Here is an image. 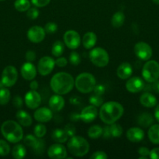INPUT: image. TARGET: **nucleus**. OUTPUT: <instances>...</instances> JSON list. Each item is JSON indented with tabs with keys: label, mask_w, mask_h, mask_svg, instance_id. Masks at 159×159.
Wrapping results in <instances>:
<instances>
[{
	"label": "nucleus",
	"mask_w": 159,
	"mask_h": 159,
	"mask_svg": "<svg viewBox=\"0 0 159 159\" xmlns=\"http://www.w3.org/2000/svg\"><path fill=\"white\" fill-rule=\"evenodd\" d=\"M64 130H65L66 134H68L69 138H71V137L74 136V135L76 134V128H75V127L73 124H66V125L65 126Z\"/></svg>",
	"instance_id": "79ce46f5"
},
{
	"label": "nucleus",
	"mask_w": 159,
	"mask_h": 159,
	"mask_svg": "<svg viewBox=\"0 0 159 159\" xmlns=\"http://www.w3.org/2000/svg\"><path fill=\"white\" fill-rule=\"evenodd\" d=\"M47 133V128L44 124H38L34 127V134L35 135L37 138H41L46 134Z\"/></svg>",
	"instance_id": "c9c22d12"
},
{
	"label": "nucleus",
	"mask_w": 159,
	"mask_h": 159,
	"mask_svg": "<svg viewBox=\"0 0 159 159\" xmlns=\"http://www.w3.org/2000/svg\"><path fill=\"white\" fill-rule=\"evenodd\" d=\"M48 156L52 159H63L67 157V150L60 143L51 144L48 149Z\"/></svg>",
	"instance_id": "2eb2a0df"
},
{
	"label": "nucleus",
	"mask_w": 159,
	"mask_h": 159,
	"mask_svg": "<svg viewBox=\"0 0 159 159\" xmlns=\"http://www.w3.org/2000/svg\"><path fill=\"white\" fill-rule=\"evenodd\" d=\"M14 7L19 12H25L31 8V2L29 0H16Z\"/></svg>",
	"instance_id": "473e14b6"
},
{
	"label": "nucleus",
	"mask_w": 159,
	"mask_h": 159,
	"mask_svg": "<svg viewBox=\"0 0 159 159\" xmlns=\"http://www.w3.org/2000/svg\"><path fill=\"white\" fill-rule=\"evenodd\" d=\"M89 102H90V105H93L96 107H101V106L104 103L103 99L101 97V96L98 95H92L89 98Z\"/></svg>",
	"instance_id": "4c0bfd02"
},
{
	"label": "nucleus",
	"mask_w": 159,
	"mask_h": 159,
	"mask_svg": "<svg viewBox=\"0 0 159 159\" xmlns=\"http://www.w3.org/2000/svg\"><path fill=\"white\" fill-rule=\"evenodd\" d=\"M65 51V45L60 40H56L52 45L51 48V54L53 56L56 57H59L62 56Z\"/></svg>",
	"instance_id": "7c9ffc66"
},
{
	"label": "nucleus",
	"mask_w": 159,
	"mask_h": 159,
	"mask_svg": "<svg viewBox=\"0 0 159 159\" xmlns=\"http://www.w3.org/2000/svg\"><path fill=\"white\" fill-rule=\"evenodd\" d=\"M152 89L156 93H158L159 94V80L157 79V81L153 82L152 85Z\"/></svg>",
	"instance_id": "5fc2aeb1"
},
{
	"label": "nucleus",
	"mask_w": 159,
	"mask_h": 159,
	"mask_svg": "<svg viewBox=\"0 0 159 159\" xmlns=\"http://www.w3.org/2000/svg\"><path fill=\"white\" fill-rule=\"evenodd\" d=\"M18 79L17 68L12 65H8L3 69L2 73V83L6 87L13 86Z\"/></svg>",
	"instance_id": "6e6552de"
},
{
	"label": "nucleus",
	"mask_w": 159,
	"mask_h": 159,
	"mask_svg": "<svg viewBox=\"0 0 159 159\" xmlns=\"http://www.w3.org/2000/svg\"><path fill=\"white\" fill-rule=\"evenodd\" d=\"M147 136L151 143L159 144V124L151 126L148 130Z\"/></svg>",
	"instance_id": "cd10ccee"
},
{
	"label": "nucleus",
	"mask_w": 159,
	"mask_h": 159,
	"mask_svg": "<svg viewBox=\"0 0 159 159\" xmlns=\"http://www.w3.org/2000/svg\"><path fill=\"white\" fill-rule=\"evenodd\" d=\"M25 145L31 147L35 153H41L45 148V142L41 138H37L35 135L28 134L23 139Z\"/></svg>",
	"instance_id": "f8f14e48"
},
{
	"label": "nucleus",
	"mask_w": 159,
	"mask_h": 159,
	"mask_svg": "<svg viewBox=\"0 0 159 159\" xmlns=\"http://www.w3.org/2000/svg\"><path fill=\"white\" fill-rule=\"evenodd\" d=\"M91 159H107L108 155L104 152L98 151V152H94L93 155H90Z\"/></svg>",
	"instance_id": "37998d69"
},
{
	"label": "nucleus",
	"mask_w": 159,
	"mask_h": 159,
	"mask_svg": "<svg viewBox=\"0 0 159 159\" xmlns=\"http://www.w3.org/2000/svg\"><path fill=\"white\" fill-rule=\"evenodd\" d=\"M26 148L23 144H17L12 149V155L15 159H22L26 156Z\"/></svg>",
	"instance_id": "c756f323"
},
{
	"label": "nucleus",
	"mask_w": 159,
	"mask_h": 159,
	"mask_svg": "<svg viewBox=\"0 0 159 159\" xmlns=\"http://www.w3.org/2000/svg\"><path fill=\"white\" fill-rule=\"evenodd\" d=\"M109 129H110L111 135H112V137H113V138H119V137H121L122 134H123V127H122L121 125H119V124L113 123V124L109 125Z\"/></svg>",
	"instance_id": "72a5a7b5"
},
{
	"label": "nucleus",
	"mask_w": 159,
	"mask_h": 159,
	"mask_svg": "<svg viewBox=\"0 0 159 159\" xmlns=\"http://www.w3.org/2000/svg\"><path fill=\"white\" fill-rule=\"evenodd\" d=\"M125 15L123 12H116L112 17L111 23L115 28H119L124 24Z\"/></svg>",
	"instance_id": "c85d7f7f"
},
{
	"label": "nucleus",
	"mask_w": 159,
	"mask_h": 159,
	"mask_svg": "<svg viewBox=\"0 0 159 159\" xmlns=\"http://www.w3.org/2000/svg\"><path fill=\"white\" fill-rule=\"evenodd\" d=\"M10 152V146L4 140L0 139V156H6Z\"/></svg>",
	"instance_id": "e433bc0d"
},
{
	"label": "nucleus",
	"mask_w": 159,
	"mask_h": 159,
	"mask_svg": "<svg viewBox=\"0 0 159 159\" xmlns=\"http://www.w3.org/2000/svg\"><path fill=\"white\" fill-rule=\"evenodd\" d=\"M97 35L94 32H87L83 37V45L86 49H92L97 43Z\"/></svg>",
	"instance_id": "393cba45"
},
{
	"label": "nucleus",
	"mask_w": 159,
	"mask_h": 159,
	"mask_svg": "<svg viewBox=\"0 0 159 159\" xmlns=\"http://www.w3.org/2000/svg\"><path fill=\"white\" fill-rule=\"evenodd\" d=\"M137 122L141 127L147 128V127H151V124L154 122V118L152 115L149 113H143L138 116Z\"/></svg>",
	"instance_id": "bb28decb"
},
{
	"label": "nucleus",
	"mask_w": 159,
	"mask_h": 159,
	"mask_svg": "<svg viewBox=\"0 0 159 159\" xmlns=\"http://www.w3.org/2000/svg\"><path fill=\"white\" fill-rule=\"evenodd\" d=\"M63 40L65 46L71 50L76 49L80 45V36L76 31L73 30H67L64 34Z\"/></svg>",
	"instance_id": "9b49d317"
},
{
	"label": "nucleus",
	"mask_w": 159,
	"mask_h": 159,
	"mask_svg": "<svg viewBox=\"0 0 159 159\" xmlns=\"http://www.w3.org/2000/svg\"><path fill=\"white\" fill-rule=\"evenodd\" d=\"M145 84L143 79L140 77H132L127 80L126 88L128 92L132 93H137L141 92L144 89Z\"/></svg>",
	"instance_id": "dca6fc26"
},
{
	"label": "nucleus",
	"mask_w": 159,
	"mask_h": 159,
	"mask_svg": "<svg viewBox=\"0 0 159 159\" xmlns=\"http://www.w3.org/2000/svg\"><path fill=\"white\" fill-rule=\"evenodd\" d=\"M154 116H155V119L159 122V104L156 107L155 110H154Z\"/></svg>",
	"instance_id": "6e6d98bb"
},
{
	"label": "nucleus",
	"mask_w": 159,
	"mask_h": 159,
	"mask_svg": "<svg viewBox=\"0 0 159 159\" xmlns=\"http://www.w3.org/2000/svg\"><path fill=\"white\" fill-rule=\"evenodd\" d=\"M51 0H31V3L36 7H45V6H48Z\"/></svg>",
	"instance_id": "c03bdc74"
},
{
	"label": "nucleus",
	"mask_w": 159,
	"mask_h": 159,
	"mask_svg": "<svg viewBox=\"0 0 159 159\" xmlns=\"http://www.w3.org/2000/svg\"><path fill=\"white\" fill-rule=\"evenodd\" d=\"M12 104L17 109H20L23 107V99L20 96H16L12 99Z\"/></svg>",
	"instance_id": "a18cd8bd"
},
{
	"label": "nucleus",
	"mask_w": 159,
	"mask_h": 159,
	"mask_svg": "<svg viewBox=\"0 0 159 159\" xmlns=\"http://www.w3.org/2000/svg\"><path fill=\"white\" fill-rule=\"evenodd\" d=\"M124 113V108L118 102L109 101L103 103L99 110V116L103 123L110 125L115 123Z\"/></svg>",
	"instance_id": "f257e3e1"
},
{
	"label": "nucleus",
	"mask_w": 159,
	"mask_h": 159,
	"mask_svg": "<svg viewBox=\"0 0 159 159\" xmlns=\"http://www.w3.org/2000/svg\"><path fill=\"white\" fill-rule=\"evenodd\" d=\"M75 85L73 76L67 72L61 71L55 74L50 81V86L55 93L65 95L70 93Z\"/></svg>",
	"instance_id": "f03ea898"
},
{
	"label": "nucleus",
	"mask_w": 159,
	"mask_h": 159,
	"mask_svg": "<svg viewBox=\"0 0 159 159\" xmlns=\"http://www.w3.org/2000/svg\"><path fill=\"white\" fill-rule=\"evenodd\" d=\"M26 16L31 20H36L39 16V11L36 7L30 8L27 11H26Z\"/></svg>",
	"instance_id": "a19ab883"
},
{
	"label": "nucleus",
	"mask_w": 159,
	"mask_h": 159,
	"mask_svg": "<svg viewBox=\"0 0 159 159\" xmlns=\"http://www.w3.org/2000/svg\"><path fill=\"white\" fill-rule=\"evenodd\" d=\"M45 34L46 32L45 28H42L40 26H34L28 30L26 36L28 40L31 42L34 43H38L45 39Z\"/></svg>",
	"instance_id": "4468645a"
},
{
	"label": "nucleus",
	"mask_w": 159,
	"mask_h": 159,
	"mask_svg": "<svg viewBox=\"0 0 159 159\" xmlns=\"http://www.w3.org/2000/svg\"><path fill=\"white\" fill-rule=\"evenodd\" d=\"M89 57L93 65L98 68H104L109 63V55L107 51L102 48H92L89 53Z\"/></svg>",
	"instance_id": "423d86ee"
},
{
	"label": "nucleus",
	"mask_w": 159,
	"mask_h": 159,
	"mask_svg": "<svg viewBox=\"0 0 159 159\" xmlns=\"http://www.w3.org/2000/svg\"><path fill=\"white\" fill-rule=\"evenodd\" d=\"M142 76L145 81L153 83L159 79V63L156 61H147L142 68Z\"/></svg>",
	"instance_id": "0eeeda50"
},
{
	"label": "nucleus",
	"mask_w": 159,
	"mask_h": 159,
	"mask_svg": "<svg viewBox=\"0 0 159 159\" xmlns=\"http://www.w3.org/2000/svg\"><path fill=\"white\" fill-rule=\"evenodd\" d=\"M25 57H26V60L27 61L32 62L34 61L36 59V54L34 51H26V55H25Z\"/></svg>",
	"instance_id": "09e8293b"
},
{
	"label": "nucleus",
	"mask_w": 159,
	"mask_h": 159,
	"mask_svg": "<svg viewBox=\"0 0 159 159\" xmlns=\"http://www.w3.org/2000/svg\"><path fill=\"white\" fill-rule=\"evenodd\" d=\"M24 102L26 107L31 110H35L40 107L41 103V95L36 90L31 89L25 95Z\"/></svg>",
	"instance_id": "ddd939ff"
},
{
	"label": "nucleus",
	"mask_w": 159,
	"mask_h": 159,
	"mask_svg": "<svg viewBox=\"0 0 159 159\" xmlns=\"http://www.w3.org/2000/svg\"><path fill=\"white\" fill-rule=\"evenodd\" d=\"M58 30V26L54 22H48L45 26V30L46 34H52L55 33Z\"/></svg>",
	"instance_id": "58836bf2"
},
{
	"label": "nucleus",
	"mask_w": 159,
	"mask_h": 159,
	"mask_svg": "<svg viewBox=\"0 0 159 159\" xmlns=\"http://www.w3.org/2000/svg\"><path fill=\"white\" fill-rule=\"evenodd\" d=\"M153 2L156 5H159V0H152Z\"/></svg>",
	"instance_id": "4d7b16f0"
},
{
	"label": "nucleus",
	"mask_w": 159,
	"mask_h": 159,
	"mask_svg": "<svg viewBox=\"0 0 159 159\" xmlns=\"http://www.w3.org/2000/svg\"><path fill=\"white\" fill-rule=\"evenodd\" d=\"M11 93L8 89H0V105H6L9 102Z\"/></svg>",
	"instance_id": "f704fd0d"
},
{
	"label": "nucleus",
	"mask_w": 159,
	"mask_h": 159,
	"mask_svg": "<svg viewBox=\"0 0 159 159\" xmlns=\"http://www.w3.org/2000/svg\"><path fill=\"white\" fill-rule=\"evenodd\" d=\"M102 136L104 137V138H110L112 137L110 133V129H109V126H106L104 129H103V134Z\"/></svg>",
	"instance_id": "603ef678"
},
{
	"label": "nucleus",
	"mask_w": 159,
	"mask_h": 159,
	"mask_svg": "<svg viewBox=\"0 0 159 159\" xmlns=\"http://www.w3.org/2000/svg\"><path fill=\"white\" fill-rule=\"evenodd\" d=\"M67 63H68V61L64 57H59L55 60V65L59 68H64L66 66Z\"/></svg>",
	"instance_id": "49530a36"
},
{
	"label": "nucleus",
	"mask_w": 159,
	"mask_h": 159,
	"mask_svg": "<svg viewBox=\"0 0 159 159\" xmlns=\"http://www.w3.org/2000/svg\"><path fill=\"white\" fill-rule=\"evenodd\" d=\"M16 117L19 124L23 127H30L32 124V118L31 115L24 110H18L16 114Z\"/></svg>",
	"instance_id": "b1692460"
},
{
	"label": "nucleus",
	"mask_w": 159,
	"mask_h": 159,
	"mask_svg": "<svg viewBox=\"0 0 159 159\" xmlns=\"http://www.w3.org/2000/svg\"><path fill=\"white\" fill-rule=\"evenodd\" d=\"M140 102L142 106L147 108H152L157 105V99L150 93H144L140 96Z\"/></svg>",
	"instance_id": "5701e85b"
},
{
	"label": "nucleus",
	"mask_w": 159,
	"mask_h": 159,
	"mask_svg": "<svg viewBox=\"0 0 159 159\" xmlns=\"http://www.w3.org/2000/svg\"><path fill=\"white\" fill-rule=\"evenodd\" d=\"M0 1H5V0H0Z\"/></svg>",
	"instance_id": "13d9d810"
},
{
	"label": "nucleus",
	"mask_w": 159,
	"mask_h": 159,
	"mask_svg": "<svg viewBox=\"0 0 159 159\" xmlns=\"http://www.w3.org/2000/svg\"><path fill=\"white\" fill-rule=\"evenodd\" d=\"M67 149L75 157H83L88 153L90 144L88 141L80 136H73L67 142Z\"/></svg>",
	"instance_id": "20e7f679"
},
{
	"label": "nucleus",
	"mask_w": 159,
	"mask_h": 159,
	"mask_svg": "<svg viewBox=\"0 0 159 159\" xmlns=\"http://www.w3.org/2000/svg\"><path fill=\"white\" fill-rule=\"evenodd\" d=\"M69 60H70V62L71 63V65H75V66L79 65L81 61L80 56V54H78L77 52H76V51H73V52L70 54Z\"/></svg>",
	"instance_id": "ea45409f"
},
{
	"label": "nucleus",
	"mask_w": 159,
	"mask_h": 159,
	"mask_svg": "<svg viewBox=\"0 0 159 159\" xmlns=\"http://www.w3.org/2000/svg\"><path fill=\"white\" fill-rule=\"evenodd\" d=\"M96 85L94 76L88 72H83L78 75L75 79V86L81 93L87 94L91 93Z\"/></svg>",
	"instance_id": "39448f33"
},
{
	"label": "nucleus",
	"mask_w": 159,
	"mask_h": 159,
	"mask_svg": "<svg viewBox=\"0 0 159 159\" xmlns=\"http://www.w3.org/2000/svg\"><path fill=\"white\" fill-rule=\"evenodd\" d=\"M94 92V94L98 95V96H101L105 92V87L102 85V84H99V85H96L94 86V89L93 90Z\"/></svg>",
	"instance_id": "de8ad7c7"
},
{
	"label": "nucleus",
	"mask_w": 159,
	"mask_h": 159,
	"mask_svg": "<svg viewBox=\"0 0 159 159\" xmlns=\"http://www.w3.org/2000/svg\"><path fill=\"white\" fill-rule=\"evenodd\" d=\"M149 157L151 159H159V148H155L150 151Z\"/></svg>",
	"instance_id": "3c124183"
},
{
	"label": "nucleus",
	"mask_w": 159,
	"mask_h": 159,
	"mask_svg": "<svg viewBox=\"0 0 159 159\" xmlns=\"http://www.w3.org/2000/svg\"><path fill=\"white\" fill-rule=\"evenodd\" d=\"M103 128L100 125H93L88 129L87 134L91 139H97L102 136Z\"/></svg>",
	"instance_id": "2f4dec72"
},
{
	"label": "nucleus",
	"mask_w": 159,
	"mask_h": 159,
	"mask_svg": "<svg viewBox=\"0 0 159 159\" xmlns=\"http://www.w3.org/2000/svg\"><path fill=\"white\" fill-rule=\"evenodd\" d=\"M116 74L120 79H123V80L128 79L131 77L132 74V65L127 62L120 64L116 70Z\"/></svg>",
	"instance_id": "4be33fe9"
},
{
	"label": "nucleus",
	"mask_w": 159,
	"mask_h": 159,
	"mask_svg": "<svg viewBox=\"0 0 159 159\" xmlns=\"http://www.w3.org/2000/svg\"><path fill=\"white\" fill-rule=\"evenodd\" d=\"M30 89L32 90H37L38 89V82L35 80H31V82L30 83Z\"/></svg>",
	"instance_id": "864d4df0"
},
{
	"label": "nucleus",
	"mask_w": 159,
	"mask_h": 159,
	"mask_svg": "<svg viewBox=\"0 0 159 159\" xmlns=\"http://www.w3.org/2000/svg\"><path fill=\"white\" fill-rule=\"evenodd\" d=\"M134 53L139 59L142 61H148L152 57V48L145 42H138L134 46Z\"/></svg>",
	"instance_id": "9d476101"
},
{
	"label": "nucleus",
	"mask_w": 159,
	"mask_h": 159,
	"mask_svg": "<svg viewBox=\"0 0 159 159\" xmlns=\"http://www.w3.org/2000/svg\"><path fill=\"white\" fill-rule=\"evenodd\" d=\"M1 133L9 142L16 144L23 138V130L21 125L14 120H6L1 126Z\"/></svg>",
	"instance_id": "7ed1b4c3"
},
{
	"label": "nucleus",
	"mask_w": 159,
	"mask_h": 159,
	"mask_svg": "<svg viewBox=\"0 0 159 159\" xmlns=\"http://www.w3.org/2000/svg\"><path fill=\"white\" fill-rule=\"evenodd\" d=\"M22 77L27 81H31L35 79L37 75V70H36L35 66L34 64L31 62L27 61L25 62L21 67L20 69Z\"/></svg>",
	"instance_id": "6ab92c4d"
},
{
	"label": "nucleus",
	"mask_w": 159,
	"mask_h": 159,
	"mask_svg": "<svg viewBox=\"0 0 159 159\" xmlns=\"http://www.w3.org/2000/svg\"><path fill=\"white\" fill-rule=\"evenodd\" d=\"M138 154L141 157L147 158L150 155V150L146 147H141L138 149Z\"/></svg>",
	"instance_id": "8fccbe9b"
},
{
	"label": "nucleus",
	"mask_w": 159,
	"mask_h": 159,
	"mask_svg": "<svg viewBox=\"0 0 159 159\" xmlns=\"http://www.w3.org/2000/svg\"><path fill=\"white\" fill-rule=\"evenodd\" d=\"M51 138H52L53 141H55V142L62 144V143H65L68 141L69 136L64 129L57 128L52 131V134H51Z\"/></svg>",
	"instance_id": "a878e982"
},
{
	"label": "nucleus",
	"mask_w": 159,
	"mask_h": 159,
	"mask_svg": "<svg viewBox=\"0 0 159 159\" xmlns=\"http://www.w3.org/2000/svg\"><path fill=\"white\" fill-rule=\"evenodd\" d=\"M55 61L49 56H45L39 60L37 63V71L42 76H46L53 71Z\"/></svg>",
	"instance_id": "1a4fd4ad"
},
{
	"label": "nucleus",
	"mask_w": 159,
	"mask_h": 159,
	"mask_svg": "<svg viewBox=\"0 0 159 159\" xmlns=\"http://www.w3.org/2000/svg\"><path fill=\"white\" fill-rule=\"evenodd\" d=\"M98 112L96 107L93 105L88 106L82 110L80 114V119L83 122L89 124L96 119V117L98 116Z\"/></svg>",
	"instance_id": "f3484780"
},
{
	"label": "nucleus",
	"mask_w": 159,
	"mask_h": 159,
	"mask_svg": "<svg viewBox=\"0 0 159 159\" xmlns=\"http://www.w3.org/2000/svg\"><path fill=\"white\" fill-rule=\"evenodd\" d=\"M34 117L37 122L48 123L52 119L53 113L52 110L48 107H41L37 108L34 113Z\"/></svg>",
	"instance_id": "a211bd4d"
},
{
	"label": "nucleus",
	"mask_w": 159,
	"mask_h": 159,
	"mask_svg": "<svg viewBox=\"0 0 159 159\" xmlns=\"http://www.w3.org/2000/svg\"><path fill=\"white\" fill-rule=\"evenodd\" d=\"M48 105H49V108L52 111L59 112L63 109L65 106V99L61 95H53L50 97Z\"/></svg>",
	"instance_id": "412c9836"
},
{
	"label": "nucleus",
	"mask_w": 159,
	"mask_h": 159,
	"mask_svg": "<svg viewBox=\"0 0 159 159\" xmlns=\"http://www.w3.org/2000/svg\"><path fill=\"white\" fill-rule=\"evenodd\" d=\"M126 138L130 142H140L144 138V131L140 127H131L126 132Z\"/></svg>",
	"instance_id": "aec40b11"
}]
</instances>
